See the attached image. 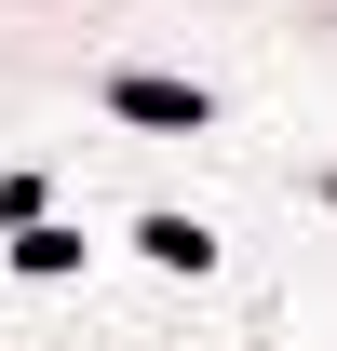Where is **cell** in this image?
Listing matches in <instances>:
<instances>
[{"label": "cell", "instance_id": "obj_1", "mask_svg": "<svg viewBox=\"0 0 337 351\" xmlns=\"http://www.w3.org/2000/svg\"><path fill=\"white\" fill-rule=\"evenodd\" d=\"M108 108H122V122H189V135H203V82H149V68H135V82H108Z\"/></svg>", "mask_w": 337, "mask_h": 351}, {"label": "cell", "instance_id": "obj_2", "mask_svg": "<svg viewBox=\"0 0 337 351\" xmlns=\"http://www.w3.org/2000/svg\"><path fill=\"white\" fill-rule=\"evenodd\" d=\"M14 270H27V284H54V270H82V230H41V217H27V230H14Z\"/></svg>", "mask_w": 337, "mask_h": 351}, {"label": "cell", "instance_id": "obj_3", "mask_svg": "<svg viewBox=\"0 0 337 351\" xmlns=\"http://www.w3.org/2000/svg\"><path fill=\"white\" fill-rule=\"evenodd\" d=\"M135 243H149V257H162V270H203V257H216V243H203V217H149V230H135Z\"/></svg>", "mask_w": 337, "mask_h": 351}]
</instances>
